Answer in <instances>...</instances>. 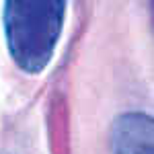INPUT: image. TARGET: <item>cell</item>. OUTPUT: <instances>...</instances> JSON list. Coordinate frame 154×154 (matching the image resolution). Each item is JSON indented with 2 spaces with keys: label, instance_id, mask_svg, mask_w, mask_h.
<instances>
[{
  "label": "cell",
  "instance_id": "cell-1",
  "mask_svg": "<svg viewBox=\"0 0 154 154\" xmlns=\"http://www.w3.org/2000/svg\"><path fill=\"white\" fill-rule=\"evenodd\" d=\"M66 17L64 0H6L2 25L12 62L27 74L45 70L60 41Z\"/></svg>",
  "mask_w": 154,
  "mask_h": 154
},
{
  "label": "cell",
  "instance_id": "cell-2",
  "mask_svg": "<svg viewBox=\"0 0 154 154\" xmlns=\"http://www.w3.org/2000/svg\"><path fill=\"white\" fill-rule=\"evenodd\" d=\"M154 121L146 113H123L111 130V154H152Z\"/></svg>",
  "mask_w": 154,
  "mask_h": 154
}]
</instances>
